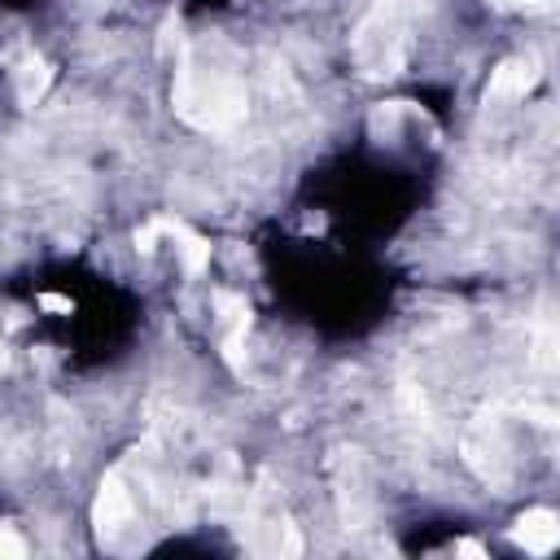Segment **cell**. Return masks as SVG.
Segmentation results:
<instances>
[{
    "label": "cell",
    "instance_id": "obj_1",
    "mask_svg": "<svg viewBox=\"0 0 560 560\" xmlns=\"http://www.w3.org/2000/svg\"><path fill=\"white\" fill-rule=\"evenodd\" d=\"M175 114L201 131H228L245 118V83L236 70L201 66L188 57L175 79Z\"/></svg>",
    "mask_w": 560,
    "mask_h": 560
},
{
    "label": "cell",
    "instance_id": "obj_2",
    "mask_svg": "<svg viewBox=\"0 0 560 560\" xmlns=\"http://www.w3.org/2000/svg\"><path fill=\"white\" fill-rule=\"evenodd\" d=\"M429 0H376L354 26V61L368 79H394L407 66V26Z\"/></svg>",
    "mask_w": 560,
    "mask_h": 560
},
{
    "label": "cell",
    "instance_id": "obj_3",
    "mask_svg": "<svg viewBox=\"0 0 560 560\" xmlns=\"http://www.w3.org/2000/svg\"><path fill=\"white\" fill-rule=\"evenodd\" d=\"M131 516H136V499H131V490H127V481H122V468H114V472L101 481V494H96V508H92L96 534H101L105 542H114V538L131 525Z\"/></svg>",
    "mask_w": 560,
    "mask_h": 560
},
{
    "label": "cell",
    "instance_id": "obj_4",
    "mask_svg": "<svg viewBox=\"0 0 560 560\" xmlns=\"http://www.w3.org/2000/svg\"><path fill=\"white\" fill-rule=\"evenodd\" d=\"M512 542L525 547L529 556H551L556 542H560V521H556V512H551V508H529V512H521L516 525H512Z\"/></svg>",
    "mask_w": 560,
    "mask_h": 560
},
{
    "label": "cell",
    "instance_id": "obj_5",
    "mask_svg": "<svg viewBox=\"0 0 560 560\" xmlns=\"http://www.w3.org/2000/svg\"><path fill=\"white\" fill-rule=\"evenodd\" d=\"M534 83H538V61H534V57H508V61L490 74L486 101H516V96H525Z\"/></svg>",
    "mask_w": 560,
    "mask_h": 560
},
{
    "label": "cell",
    "instance_id": "obj_6",
    "mask_svg": "<svg viewBox=\"0 0 560 560\" xmlns=\"http://www.w3.org/2000/svg\"><path fill=\"white\" fill-rule=\"evenodd\" d=\"M48 88H52V66H48L39 52H26V57L18 61V70H13V92H18V101H22V105H39Z\"/></svg>",
    "mask_w": 560,
    "mask_h": 560
},
{
    "label": "cell",
    "instance_id": "obj_7",
    "mask_svg": "<svg viewBox=\"0 0 560 560\" xmlns=\"http://www.w3.org/2000/svg\"><path fill=\"white\" fill-rule=\"evenodd\" d=\"M162 232H171V236H175V249H179V258H184V267H188L192 276L210 267V245H206L192 228H184L179 219H162Z\"/></svg>",
    "mask_w": 560,
    "mask_h": 560
},
{
    "label": "cell",
    "instance_id": "obj_8",
    "mask_svg": "<svg viewBox=\"0 0 560 560\" xmlns=\"http://www.w3.org/2000/svg\"><path fill=\"white\" fill-rule=\"evenodd\" d=\"M22 556H26V542L9 525H0V560H22Z\"/></svg>",
    "mask_w": 560,
    "mask_h": 560
},
{
    "label": "cell",
    "instance_id": "obj_9",
    "mask_svg": "<svg viewBox=\"0 0 560 560\" xmlns=\"http://www.w3.org/2000/svg\"><path fill=\"white\" fill-rule=\"evenodd\" d=\"M162 232V223H149V228H140L136 232V249H153V236Z\"/></svg>",
    "mask_w": 560,
    "mask_h": 560
},
{
    "label": "cell",
    "instance_id": "obj_10",
    "mask_svg": "<svg viewBox=\"0 0 560 560\" xmlns=\"http://www.w3.org/2000/svg\"><path fill=\"white\" fill-rule=\"evenodd\" d=\"M39 306H44V311H70L74 302H70V298H61V293H44V298H39Z\"/></svg>",
    "mask_w": 560,
    "mask_h": 560
},
{
    "label": "cell",
    "instance_id": "obj_11",
    "mask_svg": "<svg viewBox=\"0 0 560 560\" xmlns=\"http://www.w3.org/2000/svg\"><path fill=\"white\" fill-rule=\"evenodd\" d=\"M494 9H503V13H512V9H542V0H490Z\"/></svg>",
    "mask_w": 560,
    "mask_h": 560
},
{
    "label": "cell",
    "instance_id": "obj_12",
    "mask_svg": "<svg viewBox=\"0 0 560 560\" xmlns=\"http://www.w3.org/2000/svg\"><path fill=\"white\" fill-rule=\"evenodd\" d=\"M0 368H4V346H0Z\"/></svg>",
    "mask_w": 560,
    "mask_h": 560
}]
</instances>
